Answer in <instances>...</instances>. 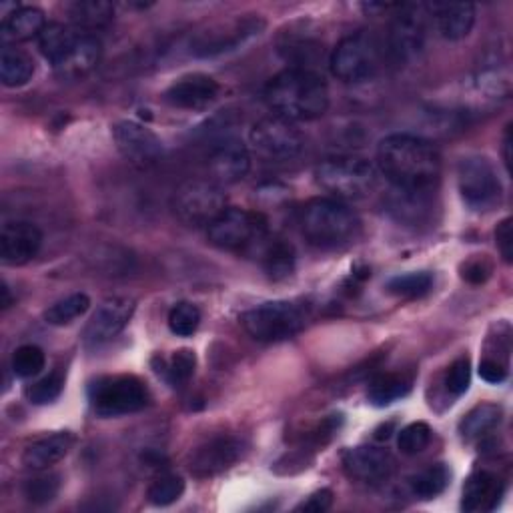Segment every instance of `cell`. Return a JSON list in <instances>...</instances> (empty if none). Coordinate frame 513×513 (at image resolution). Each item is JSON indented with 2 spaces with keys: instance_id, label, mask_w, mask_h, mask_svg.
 Masks as SVG:
<instances>
[{
  "instance_id": "cell-1",
  "label": "cell",
  "mask_w": 513,
  "mask_h": 513,
  "mask_svg": "<svg viewBox=\"0 0 513 513\" xmlns=\"http://www.w3.org/2000/svg\"><path fill=\"white\" fill-rule=\"evenodd\" d=\"M377 169L393 189L431 191L439 181L441 155L431 141L397 133L379 143Z\"/></svg>"
},
{
  "instance_id": "cell-2",
  "label": "cell",
  "mask_w": 513,
  "mask_h": 513,
  "mask_svg": "<svg viewBox=\"0 0 513 513\" xmlns=\"http://www.w3.org/2000/svg\"><path fill=\"white\" fill-rule=\"evenodd\" d=\"M269 109L287 121H315L327 113L329 89L321 75L305 67H291L275 75L267 89Z\"/></svg>"
},
{
  "instance_id": "cell-3",
  "label": "cell",
  "mask_w": 513,
  "mask_h": 513,
  "mask_svg": "<svg viewBox=\"0 0 513 513\" xmlns=\"http://www.w3.org/2000/svg\"><path fill=\"white\" fill-rule=\"evenodd\" d=\"M301 233L317 249H339L357 239L361 221L357 213L337 199H311L301 209Z\"/></svg>"
},
{
  "instance_id": "cell-4",
  "label": "cell",
  "mask_w": 513,
  "mask_h": 513,
  "mask_svg": "<svg viewBox=\"0 0 513 513\" xmlns=\"http://www.w3.org/2000/svg\"><path fill=\"white\" fill-rule=\"evenodd\" d=\"M321 189L337 201H359L377 187L375 165L359 155H339L325 159L315 171Z\"/></svg>"
},
{
  "instance_id": "cell-5",
  "label": "cell",
  "mask_w": 513,
  "mask_h": 513,
  "mask_svg": "<svg viewBox=\"0 0 513 513\" xmlns=\"http://www.w3.org/2000/svg\"><path fill=\"white\" fill-rule=\"evenodd\" d=\"M209 241L225 251H249L259 249L269 237V221L257 211L239 207H227L209 227Z\"/></svg>"
},
{
  "instance_id": "cell-6",
  "label": "cell",
  "mask_w": 513,
  "mask_h": 513,
  "mask_svg": "<svg viewBox=\"0 0 513 513\" xmlns=\"http://www.w3.org/2000/svg\"><path fill=\"white\" fill-rule=\"evenodd\" d=\"M305 311L291 301H267L241 315L243 329L261 343H279L305 327Z\"/></svg>"
},
{
  "instance_id": "cell-7",
  "label": "cell",
  "mask_w": 513,
  "mask_h": 513,
  "mask_svg": "<svg viewBox=\"0 0 513 513\" xmlns=\"http://www.w3.org/2000/svg\"><path fill=\"white\" fill-rule=\"evenodd\" d=\"M457 187L463 203L475 213H491L501 205L503 185L487 157L471 155L457 165Z\"/></svg>"
},
{
  "instance_id": "cell-8",
  "label": "cell",
  "mask_w": 513,
  "mask_h": 513,
  "mask_svg": "<svg viewBox=\"0 0 513 513\" xmlns=\"http://www.w3.org/2000/svg\"><path fill=\"white\" fill-rule=\"evenodd\" d=\"M381 63V49L373 35L355 33L339 41L331 53V73L347 85H359L371 81Z\"/></svg>"
},
{
  "instance_id": "cell-9",
  "label": "cell",
  "mask_w": 513,
  "mask_h": 513,
  "mask_svg": "<svg viewBox=\"0 0 513 513\" xmlns=\"http://www.w3.org/2000/svg\"><path fill=\"white\" fill-rule=\"evenodd\" d=\"M265 31V21L257 15L235 17L229 21L215 23L205 31H199L191 41V55L199 59H213L219 55L233 53L253 39L261 37Z\"/></svg>"
},
{
  "instance_id": "cell-10",
  "label": "cell",
  "mask_w": 513,
  "mask_h": 513,
  "mask_svg": "<svg viewBox=\"0 0 513 513\" xmlns=\"http://www.w3.org/2000/svg\"><path fill=\"white\" fill-rule=\"evenodd\" d=\"M93 411L99 417H121L147 407L149 391L135 375H109L97 379L89 389Z\"/></svg>"
},
{
  "instance_id": "cell-11",
  "label": "cell",
  "mask_w": 513,
  "mask_h": 513,
  "mask_svg": "<svg viewBox=\"0 0 513 513\" xmlns=\"http://www.w3.org/2000/svg\"><path fill=\"white\" fill-rule=\"evenodd\" d=\"M173 209L185 225L209 227L227 209V195L215 181L191 179L175 191Z\"/></svg>"
},
{
  "instance_id": "cell-12",
  "label": "cell",
  "mask_w": 513,
  "mask_h": 513,
  "mask_svg": "<svg viewBox=\"0 0 513 513\" xmlns=\"http://www.w3.org/2000/svg\"><path fill=\"white\" fill-rule=\"evenodd\" d=\"M249 141L257 157L271 163L291 161L305 149V137L297 125L277 115L257 121L251 129Z\"/></svg>"
},
{
  "instance_id": "cell-13",
  "label": "cell",
  "mask_w": 513,
  "mask_h": 513,
  "mask_svg": "<svg viewBox=\"0 0 513 513\" xmlns=\"http://www.w3.org/2000/svg\"><path fill=\"white\" fill-rule=\"evenodd\" d=\"M427 35V9L421 5L397 7L389 29L391 59L401 65L421 55Z\"/></svg>"
},
{
  "instance_id": "cell-14",
  "label": "cell",
  "mask_w": 513,
  "mask_h": 513,
  "mask_svg": "<svg viewBox=\"0 0 513 513\" xmlns=\"http://www.w3.org/2000/svg\"><path fill=\"white\" fill-rule=\"evenodd\" d=\"M113 139L119 153L135 167L149 169L163 157V141L147 127L135 121H121L113 129Z\"/></svg>"
},
{
  "instance_id": "cell-15",
  "label": "cell",
  "mask_w": 513,
  "mask_h": 513,
  "mask_svg": "<svg viewBox=\"0 0 513 513\" xmlns=\"http://www.w3.org/2000/svg\"><path fill=\"white\" fill-rule=\"evenodd\" d=\"M135 301L129 297H111L105 299L91 321L85 327L83 341L87 347H101L113 341L131 321L135 313Z\"/></svg>"
},
{
  "instance_id": "cell-16",
  "label": "cell",
  "mask_w": 513,
  "mask_h": 513,
  "mask_svg": "<svg viewBox=\"0 0 513 513\" xmlns=\"http://www.w3.org/2000/svg\"><path fill=\"white\" fill-rule=\"evenodd\" d=\"M245 453V441L233 435H219L199 445L189 461L195 477H213L231 469Z\"/></svg>"
},
{
  "instance_id": "cell-17",
  "label": "cell",
  "mask_w": 513,
  "mask_h": 513,
  "mask_svg": "<svg viewBox=\"0 0 513 513\" xmlns=\"http://www.w3.org/2000/svg\"><path fill=\"white\" fill-rule=\"evenodd\" d=\"M41 247L43 233L29 221H11L0 231V259L5 265H27L39 255Z\"/></svg>"
},
{
  "instance_id": "cell-18",
  "label": "cell",
  "mask_w": 513,
  "mask_h": 513,
  "mask_svg": "<svg viewBox=\"0 0 513 513\" xmlns=\"http://www.w3.org/2000/svg\"><path fill=\"white\" fill-rule=\"evenodd\" d=\"M219 97V83L205 73H191L175 81L163 95L165 103L181 111H203Z\"/></svg>"
},
{
  "instance_id": "cell-19",
  "label": "cell",
  "mask_w": 513,
  "mask_h": 513,
  "mask_svg": "<svg viewBox=\"0 0 513 513\" xmlns=\"http://www.w3.org/2000/svg\"><path fill=\"white\" fill-rule=\"evenodd\" d=\"M343 469L347 477L363 483H381L395 471V457L375 445L353 447L343 455Z\"/></svg>"
},
{
  "instance_id": "cell-20",
  "label": "cell",
  "mask_w": 513,
  "mask_h": 513,
  "mask_svg": "<svg viewBox=\"0 0 513 513\" xmlns=\"http://www.w3.org/2000/svg\"><path fill=\"white\" fill-rule=\"evenodd\" d=\"M209 171L219 185H235L251 171L249 149L239 139H225L209 155Z\"/></svg>"
},
{
  "instance_id": "cell-21",
  "label": "cell",
  "mask_w": 513,
  "mask_h": 513,
  "mask_svg": "<svg viewBox=\"0 0 513 513\" xmlns=\"http://www.w3.org/2000/svg\"><path fill=\"white\" fill-rule=\"evenodd\" d=\"M441 39L457 43L469 37L475 25V7L469 3H435L425 7Z\"/></svg>"
},
{
  "instance_id": "cell-22",
  "label": "cell",
  "mask_w": 513,
  "mask_h": 513,
  "mask_svg": "<svg viewBox=\"0 0 513 513\" xmlns=\"http://www.w3.org/2000/svg\"><path fill=\"white\" fill-rule=\"evenodd\" d=\"M503 495V483L495 473L475 471L463 485L461 509L467 513L491 511L497 507L499 497Z\"/></svg>"
},
{
  "instance_id": "cell-23",
  "label": "cell",
  "mask_w": 513,
  "mask_h": 513,
  "mask_svg": "<svg viewBox=\"0 0 513 513\" xmlns=\"http://www.w3.org/2000/svg\"><path fill=\"white\" fill-rule=\"evenodd\" d=\"M73 447H75V435L69 431H59L33 441L23 453V463L29 469L43 471L53 467L61 459H65Z\"/></svg>"
},
{
  "instance_id": "cell-24",
  "label": "cell",
  "mask_w": 513,
  "mask_h": 513,
  "mask_svg": "<svg viewBox=\"0 0 513 513\" xmlns=\"http://www.w3.org/2000/svg\"><path fill=\"white\" fill-rule=\"evenodd\" d=\"M101 53H103L101 41L95 35L81 31L77 41H75V45H73V49L69 51L67 59L55 71L61 77H65V79L85 77V75H89L99 65Z\"/></svg>"
},
{
  "instance_id": "cell-25",
  "label": "cell",
  "mask_w": 513,
  "mask_h": 513,
  "mask_svg": "<svg viewBox=\"0 0 513 513\" xmlns=\"http://www.w3.org/2000/svg\"><path fill=\"white\" fill-rule=\"evenodd\" d=\"M47 27L45 13L37 7H19L9 19L3 21V41L9 43H25L31 39H39L43 29Z\"/></svg>"
},
{
  "instance_id": "cell-26",
  "label": "cell",
  "mask_w": 513,
  "mask_h": 513,
  "mask_svg": "<svg viewBox=\"0 0 513 513\" xmlns=\"http://www.w3.org/2000/svg\"><path fill=\"white\" fill-rule=\"evenodd\" d=\"M79 33H81L79 29L61 25V23H49L43 29V33L39 35V49L43 57L53 65V69H59L61 63L67 59Z\"/></svg>"
},
{
  "instance_id": "cell-27",
  "label": "cell",
  "mask_w": 513,
  "mask_h": 513,
  "mask_svg": "<svg viewBox=\"0 0 513 513\" xmlns=\"http://www.w3.org/2000/svg\"><path fill=\"white\" fill-rule=\"evenodd\" d=\"M503 409L495 403H481L473 407L459 423V435L463 441L473 443L487 439L491 431L501 423Z\"/></svg>"
},
{
  "instance_id": "cell-28",
  "label": "cell",
  "mask_w": 513,
  "mask_h": 513,
  "mask_svg": "<svg viewBox=\"0 0 513 513\" xmlns=\"http://www.w3.org/2000/svg\"><path fill=\"white\" fill-rule=\"evenodd\" d=\"M433 209L429 191H405L395 189V193L389 197V211L405 223L417 225L423 223Z\"/></svg>"
},
{
  "instance_id": "cell-29",
  "label": "cell",
  "mask_w": 513,
  "mask_h": 513,
  "mask_svg": "<svg viewBox=\"0 0 513 513\" xmlns=\"http://www.w3.org/2000/svg\"><path fill=\"white\" fill-rule=\"evenodd\" d=\"M35 75V61L25 51L5 45L0 53V79L5 87H25Z\"/></svg>"
},
{
  "instance_id": "cell-30",
  "label": "cell",
  "mask_w": 513,
  "mask_h": 513,
  "mask_svg": "<svg viewBox=\"0 0 513 513\" xmlns=\"http://www.w3.org/2000/svg\"><path fill=\"white\" fill-rule=\"evenodd\" d=\"M69 19L81 31H97L105 29L115 19V5L105 3V0H79L69 7Z\"/></svg>"
},
{
  "instance_id": "cell-31",
  "label": "cell",
  "mask_w": 513,
  "mask_h": 513,
  "mask_svg": "<svg viewBox=\"0 0 513 513\" xmlns=\"http://www.w3.org/2000/svg\"><path fill=\"white\" fill-rule=\"evenodd\" d=\"M263 269L271 279H285L295 269V249L283 239H265L259 247Z\"/></svg>"
},
{
  "instance_id": "cell-32",
  "label": "cell",
  "mask_w": 513,
  "mask_h": 513,
  "mask_svg": "<svg viewBox=\"0 0 513 513\" xmlns=\"http://www.w3.org/2000/svg\"><path fill=\"white\" fill-rule=\"evenodd\" d=\"M411 391V379L405 373H383L367 389V399L375 407H387Z\"/></svg>"
},
{
  "instance_id": "cell-33",
  "label": "cell",
  "mask_w": 513,
  "mask_h": 513,
  "mask_svg": "<svg viewBox=\"0 0 513 513\" xmlns=\"http://www.w3.org/2000/svg\"><path fill=\"white\" fill-rule=\"evenodd\" d=\"M449 479H451V471L447 465L443 463L429 465L409 479L411 493L419 499H433L445 491V487L449 485Z\"/></svg>"
},
{
  "instance_id": "cell-34",
  "label": "cell",
  "mask_w": 513,
  "mask_h": 513,
  "mask_svg": "<svg viewBox=\"0 0 513 513\" xmlns=\"http://www.w3.org/2000/svg\"><path fill=\"white\" fill-rule=\"evenodd\" d=\"M89 307H91V299L87 293H73V295L57 301L55 305H51L45 311V321L49 325L63 327V325H69L75 319L83 317L89 311Z\"/></svg>"
},
{
  "instance_id": "cell-35",
  "label": "cell",
  "mask_w": 513,
  "mask_h": 513,
  "mask_svg": "<svg viewBox=\"0 0 513 513\" xmlns=\"http://www.w3.org/2000/svg\"><path fill=\"white\" fill-rule=\"evenodd\" d=\"M433 287V275L427 271H411L405 275H395L387 281V291L401 299H419L427 295Z\"/></svg>"
},
{
  "instance_id": "cell-36",
  "label": "cell",
  "mask_w": 513,
  "mask_h": 513,
  "mask_svg": "<svg viewBox=\"0 0 513 513\" xmlns=\"http://www.w3.org/2000/svg\"><path fill=\"white\" fill-rule=\"evenodd\" d=\"M183 493H185V479L175 473H163L149 485L147 497L153 505L167 507L179 501Z\"/></svg>"
},
{
  "instance_id": "cell-37",
  "label": "cell",
  "mask_w": 513,
  "mask_h": 513,
  "mask_svg": "<svg viewBox=\"0 0 513 513\" xmlns=\"http://www.w3.org/2000/svg\"><path fill=\"white\" fill-rule=\"evenodd\" d=\"M195 367H197V357L191 349H179L175 351L165 363H163V377L175 385V387H181L185 385L193 373H195Z\"/></svg>"
},
{
  "instance_id": "cell-38",
  "label": "cell",
  "mask_w": 513,
  "mask_h": 513,
  "mask_svg": "<svg viewBox=\"0 0 513 513\" xmlns=\"http://www.w3.org/2000/svg\"><path fill=\"white\" fill-rule=\"evenodd\" d=\"M201 325V309L195 303H177L169 313V329L177 337H191Z\"/></svg>"
},
{
  "instance_id": "cell-39",
  "label": "cell",
  "mask_w": 513,
  "mask_h": 513,
  "mask_svg": "<svg viewBox=\"0 0 513 513\" xmlns=\"http://www.w3.org/2000/svg\"><path fill=\"white\" fill-rule=\"evenodd\" d=\"M47 365L45 351L39 345H23L13 355V373L21 379L39 375Z\"/></svg>"
},
{
  "instance_id": "cell-40",
  "label": "cell",
  "mask_w": 513,
  "mask_h": 513,
  "mask_svg": "<svg viewBox=\"0 0 513 513\" xmlns=\"http://www.w3.org/2000/svg\"><path fill=\"white\" fill-rule=\"evenodd\" d=\"M61 491V479L59 475H41L35 479H29L23 485V493L29 503L33 505H47L51 503Z\"/></svg>"
},
{
  "instance_id": "cell-41",
  "label": "cell",
  "mask_w": 513,
  "mask_h": 513,
  "mask_svg": "<svg viewBox=\"0 0 513 513\" xmlns=\"http://www.w3.org/2000/svg\"><path fill=\"white\" fill-rule=\"evenodd\" d=\"M429 441H431V427L425 421H415L399 431L397 445L401 453L417 455L429 445Z\"/></svg>"
},
{
  "instance_id": "cell-42",
  "label": "cell",
  "mask_w": 513,
  "mask_h": 513,
  "mask_svg": "<svg viewBox=\"0 0 513 513\" xmlns=\"http://www.w3.org/2000/svg\"><path fill=\"white\" fill-rule=\"evenodd\" d=\"M63 387H65V379L61 373H51L47 377H43L41 381H37L29 391V399L31 403L35 405H47V403H53L55 399L61 397L63 393Z\"/></svg>"
},
{
  "instance_id": "cell-43",
  "label": "cell",
  "mask_w": 513,
  "mask_h": 513,
  "mask_svg": "<svg viewBox=\"0 0 513 513\" xmlns=\"http://www.w3.org/2000/svg\"><path fill=\"white\" fill-rule=\"evenodd\" d=\"M471 383V363L467 357H459L451 363L447 377H445V387L451 395L459 397L469 389Z\"/></svg>"
},
{
  "instance_id": "cell-44",
  "label": "cell",
  "mask_w": 513,
  "mask_h": 513,
  "mask_svg": "<svg viewBox=\"0 0 513 513\" xmlns=\"http://www.w3.org/2000/svg\"><path fill=\"white\" fill-rule=\"evenodd\" d=\"M493 273V263L485 255H473L461 265V279L471 285H483Z\"/></svg>"
},
{
  "instance_id": "cell-45",
  "label": "cell",
  "mask_w": 513,
  "mask_h": 513,
  "mask_svg": "<svg viewBox=\"0 0 513 513\" xmlns=\"http://www.w3.org/2000/svg\"><path fill=\"white\" fill-rule=\"evenodd\" d=\"M495 245L497 251L501 253L505 263L513 261V227H511V219H503L497 229H495Z\"/></svg>"
},
{
  "instance_id": "cell-46",
  "label": "cell",
  "mask_w": 513,
  "mask_h": 513,
  "mask_svg": "<svg viewBox=\"0 0 513 513\" xmlns=\"http://www.w3.org/2000/svg\"><path fill=\"white\" fill-rule=\"evenodd\" d=\"M479 375L483 381H487L491 385H499L507 379V363L493 359V357H485L479 363Z\"/></svg>"
},
{
  "instance_id": "cell-47",
  "label": "cell",
  "mask_w": 513,
  "mask_h": 513,
  "mask_svg": "<svg viewBox=\"0 0 513 513\" xmlns=\"http://www.w3.org/2000/svg\"><path fill=\"white\" fill-rule=\"evenodd\" d=\"M333 505V491L331 489H319L313 495L303 501L297 511H311V513H325Z\"/></svg>"
},
{
  "instance_id": "cell-48",
  "label": "cell",
  "mask_w": 513,
  "mask_h": 513,
  "mask_svg": "<svg viewBox=\"0 0 513 513\" xmlns=\"http://www.w3.org/2000/svg\"><path fill=\"white\" fill-rule=\"evenodd\" d=\"M509 149H511V131H509V127H507V131H505V139H503V159H505V167H507V171H509V165H511Z\"/></svg>"
},
{
  "instance_id": "cell-49",
  "label": "cell",
  "mask_w": 513,
  "mask_h": 513,
  "mask_svg": "<svg viewBox=\"0 0 513 513\" xmlns=\"http://www.w3.org/2000/svg\"><path fill=\"white\" fill-rule=\"evenodd\" d=\"M3 297H5L3 299V307L9 309L11 307V295H9V287L7 285H3Z\"/></svg>"
}]
</instances>
